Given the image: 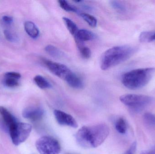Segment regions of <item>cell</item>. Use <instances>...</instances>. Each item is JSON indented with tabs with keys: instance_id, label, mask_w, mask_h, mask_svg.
<instances>
[{
	"instance_id": "484cf974",
	"label": "cell",
	"mask_w": 155,
	"mask_h": 154,
	"mask_svg": "<svg viewBox=\"0 0 155 154\" xmlns=\"http://www.w3.org/2000/svg\"><path fill=\"white\" fill-rule=\"evenodd\" d=\"M137 147V143L136 142H134L130 146L129 148L123 154H136Z\"/></svg>"
},
{
	"instance_id": "8fae6325",
	"label": "cell",
	"mask_w": 155,
	"mask_h": 154,
	"mask_svg": "<svg viewBox=\"0 0 155 154\" xmlns=\"http://www.w3.org/2000/svg\"><path fill=\"white\" fill-rule=\"evenodd\" d=\"M94 34L92 32L84 29L78 30L75 36L76 42H82L92 40L95 38Z\"/></svg>"
},
{
	"instance_id": "5bb4252c",
	"label": "cell",
	"mask_w": 155,
	"mask_h": 154,
	"mask_svg": "<svg viewBox=\"0 0 155 154\" xmlns=\"http://www.w3.org/2000/svg\"><path fill=\"white\" fill-rule=\"evenodd\" d=\"M34 80L36 85L41 89H46L51 87L50 82L43 76L37 75L34 78Z\"/></svg>"
},
{
	"instance_id": "ffe728a7",
	"label": "cell",
	"mask_w": 155,
	"mask_h": 154,
	"mask_svg": "<svg viewBox=\"0 0 155 154\" xmlns=\"http://www.w3.org/2000/svg\"><path fill=\"white\" fill-rule=\"evenodd\" d=\"M58 2L61 8L66 11L75 12L77 11V8L73 5L70 4L67 1L61 0V1H59Z\"/></svg>"
},
{
	"instance_id": "8992f818",
	"label": "cell",
	"mask_w": 155,
	"mask_h": 154,
	"mask_svg": "<svg viewBox=\"0 0 155 154\" xmlns=\"http://www.w3.org/2000/svg\"><path fill=\"white\" fill-rule=\"evenodd\" d=\"M35 147L40 154H60L61 146L60 143L54 137H41L36 141Z\"/></svg>"
},
{
	"instance_id": "2e32d148",
	"label": "cell",
	"mask_w": 155,
	"mask_h": 154,
	"mask_svg": "<svg viewBox=\"0 0 155 154\" xmlns=\"http://www.w3.org/2000/svg\"><path fill=\"white\" fill-rule=\"evenodd\" d=\"M115 126L119 134H125L127 131V124L125 119L123 118H119L116 121Z\"/></svg>"
},
{
	"instance_id": "30bf717a",
	"label": "cell",
	"mask_w": 155,
	"mask_h": 154,
	"mask_svg": "<svg viewBox=\"0 0 155 154\" xmlns=\"http://www.w3.org/2000/svg\"><path fill=\"white\" fill-rule=\"evenodd\" d=\"M0 115L8 130L13 127L17 122L15 117L3 106H0Z\"/></svg>"
},
{
	"instance_id": "44dd1931",
	"label": "cell",
	"mask_w": 155,
	"mask_h": 154,
	"mask_svg": "<svg viewBox=\"0 0 155 154\" xmlns=\"http://www.w3.org/2000/svg\"><path fill=\"white\" fill-rule=\"evenodd\" d=\"M143 119L147 124L155 127V115L151 113H146L144 115Z\"/></svg>"
},
{
	"instance_id": "3957f363",
	"label": "cell",
	"mask_w": 155,
	"mask_h": 154,
	"mask_svg": "<svg viewBox=\"0 0 155 154\" xmlns=\"http://www.w3.org/2000/svg\"><path fill=\"white\" fill-rule=\"evenodd\" d=\"M155 72L153 68L133 70L122 76V82L124 86L132 90L139 89L147 85Z\"/></svg>"
},
{
	"instance_id": "d4e9b609",
	"label": "cell",
	"mask_w": 155,
	"mask_h": 154,
	"mask_svg": "<svg viewBox=\"0 0 155 154\" xmlns=\"http://www.w3.org/2000/svg\"><path fill=\"white\" fill-rule=\"evenodd\" d=\"M4 34L6 39L9 41L11 42H15L17 40V37L8 30H5L4 31Z\"/></svg>"
},
{
	"instance_id": "83f0119b",
	"label": "cell",
	"mask_w": 155,
	"mask_h": 154,
	"mask_svg": "<svg viewBox=\"0 0 155 154\" xmlns=\"http://www.w3.org/2000/svg\"><path fill=\"white\" fill-rule=\"evenodd\" d=\"M2 20L5 23L7 24H10L12 23L13 21V19L12 17L6 16V15H5L2 17Z\"/></svg>"
},
{
	"instance_id": "cb8c5ba5",
	"label": "cell",
	"mask_w": 155,
	"mask_h": 154,
	"mask_svg": "<svg viewBox=\"0 0 155 154\" xmlns=\"http://www.w3.org/2000/svg\"><path fill=\"white\" fill-rule=\"evenodd\" d=\"M4 83L5 85L8 87H14L19 85L18 80L12 78L5 77Z\"/></svg>"
},
{
	"instance_id": "f1b7e54d",
	"label": "cell",
	"mask_w": 155,
	"mask_h": 154,
	"mask_svg": "<svg viewBox=\"0 0 155 154\" xmlns=\"http://www.w3.org/2000/svg\"><path fill=\"white\" fill-rule=\"evenodd\" d=\"M140 154H155V149L149 151H143Z\"/></svg>"
},
{
	"instance_id": "ac0fdd59",
	"label": "cell",
	"mask_w": 155,
	"mask_h": 154,
	"mask_svg": "<svg viewBox=\"0 0 155 154\" xmlns=\"http://www.w3.org/2000/svg\"><path fill=\"white\" fill-rule=\"evenodd\" d=\"M80 16L89 26L93 28L96 27L97 21L95 17L87 13H81Z\"/></svg>"
},
{
	"instance_id": "d6986e66",
	"label": "cell",
	"mask_w": 155,
	"mask_h": 154,
	"mask_svg": "<svg viewBox=\"0 0 155 154\" xmlns=\"http://www.w3.org/2000/svg\"><path fill=\"white\" fill-rule=\"evenodd\" d=\"M80 54L85 59H88L91 57V50L88 47L84 46L81 42H77Z\"/></svg>"
},
{
	"instance_id": "9c48e42d",
	"label": "cell",
	"mask_w": 155,
	"mask_h": 154,
	"mask_svg": "<svg viewBox=\"0 0 155 154\" xmlns=\"http://www.w3.org/2000/svg\"><path fill=\"white\" fill-rule=\"evenodd\" d=\"M44 114V110L39 107H29L23 110L22 115L28 120L37 121L43 117Z\"/></svg>"
},
{
	"instance_id": "4316f807",
	"label": "cell",
	"mask_w": 155,
	"mask_h": 154,
	"mask_svg": "<svg viewBox=\"0 0 155 154\" xmlns=\"http://www.w3.org/2000/svg\"><path fill=\"white\" fill-rule=\"evenodd\" d=\"M5 77L19 79L21 77L20 73L16 72H8L5 74Z\"/></svg>"
},
{
	"instance_id": "6da1fadb",
	"label": "cell",
	"mask_w": 155,
	"mask_h": 154,
	"mask_svg": "<svg viewBox=\"0 0 155 154\" xmlns=\"http://www.w3.org/2000/svg\"><path fill=\"white\" fill-rule=\"evenodd\" d=\"M110 129L107 124H99L83 126L78 131L75 139L78 144L84 149H93L100 146L107 138Z\"/></svg>"
},
{
	"instance_id": "9a60e30c",
	"label": "cell",
	"mask_w": 155,
	"mask_h": 154,
	"mask_svg": "<svg viewBox=\"0 0 155 154\" xmlns=\"http://www.w3.org/2000/svg\"><path fill=\"white\" fill-rule=\"evenodd\" d=\"M63 20L70 33L75 37L78 30L77 25L74 22L67 17H63Z\"/></svg>"
},
{
	"instance_id": "277c9868",
	"label": "cell",
	"mask_w": 155,
	"mask_h": 154,
	"mask_svg": "<svg viewBox=\"0 0 155 154\" xmlns=\"http://www.w3.org/2000/svg\"><path fill=\"white\" fill-rule=\"evenodd\" d=\"M120 101L132 109L139 110L152 103L153 98L149 96L136 94H126L120 97Z\"/></svg>"
},
{
	"instance_id": "52a82bcc",
	"label": "cell",
	"mask_w": 155,
	"mask_h": 154,
	"mask_svg": "<svg viewBox=\"0 0 155 154\" xmlns=\"http://www.w3.org/2000/svg\"><path fill=\"white\" fill-rule=\"evenodd\" d=\"M43 61L51 73L65 81L73 73L69 68L63 64L46 59H44Z\"/></svg>"
},
{
	"instance_id": "e0dca14e",
	"label": "cell",
	"mask_w": 155,
	"mask_h": 154,
	"mask_svg": "<svg viewBox=\"0 0 155 154\" xmlns=\"http://www.w3.org/2000/svg\"><path fill=\"white\" fill-rule=\"evenodd\" d=\"M45 50L49 55L54 58H60L62 55L61 52L53 45H47L45 47Z\"/></svg>"
},
{
	"instance_id": "7402d4cb",
	"label": "cell",
	"mask_w": 155,
	"mask_h": 154,
	"mask_svg": "<svg viewBox=\"0 0 155 154\" xmlns=\"http://www.w3.org/2000/svg\"><path fill=\"white\" fill-rule=\"evenodd\" d=\"M153 33V31H144L141 33L139 36V41L140 42H150Z\"/></svg>"
},
{
	"instance_id": "4fadbf2b",
	"label": "cell",
	"mask_w": 155,
	"mask_h": 154,
	"mask_svg": "<svg viewBox=\"0 0 155 154\" xmlns=\"http://www.w3.org/2000/svg\"><path fill=\"white\" fill-rule=\"evenodd\" d=\"M65 81L70 87L73 88L80 89L84 87V83L82 80L74 72Z\"/></svg>"
},
{
	"instance_id": "7a4b0ae2",
	"label": "cell",
	"mask_w": 155,
	"mask_h": 154,
	"mask_svg": "<svg viewBox=\"0 0 155 154\" xmlns=\"http://www.w3.org/2000/svg\"><path fill=\"white\" fill-rule=\"evenodd\" d=\"M137 51V48L130 45L115 46L106 51L102 55L101 68L106 71L131 58Z\"/></svg>"
},
{
	"instance_id": "f546056e",
	"label": "cell",
	"mask_w": 155,
	"mask_h": 154,
	"mask_svg": "<svg viewBox=\"0 0 155 154\" xmlns=\"http://www.w3.org/2000/svg\"><path fill=\"white\" fill-rule=\"evenodd\" d=\"M153 41H155V32H153V33L150 42Z\"/></svg>"
},
{
	"instance_id": "ba28073f",
	"label": "cell",
	"mask_w": 155,
	"mask_h": 154,
	"mask_svg": "<svg viewBox=\"0 0 155 154\" xmlns=\"http://www.w3.org/2000/svg\"><path fill=\"white\" fill-rule=\"evenodd\" d=\"M54 115L59 124L74 128L78 127L77 121L71 115L57 109L54 110Z\"/></svg>"
},
{
	"instance_id": "7c38bea8",
	"label": "cell",
	"mask_w": 155,
	"mask_h": 154,
	"mask_svg": "<svg viewBox=\"0 0 155 154\" xmlns=\"http://www.w3.org/2000/svg\"><path fill=\"white\" fill-rule=\"evenodd\" d=\"M24 28L26 33L32 39H35L39 37L40 31L35 24L28 21L24 24Z\"/></svg>"
},
{
	"instance_id": "4dcf8cb0",
	"label": "cell",
	"mask_w": 155,
	"mask_h": 154,
	"mask_svg": "<svg viewBox=\"0 0 155 154\" xmlns=\"http://www.w3.org/2000/svg\"><path fill=\"white\" fill-rule=\"evenodd\" d=\"M154 149H155V146H154Z\"/></svg>"
},
{
	"instance_id": "5b68a950",
	"label": "cell",
	"mask_w": 155,
	"mask_h": 154,
	"mask_svg": "<svg viewBox=\"0 0 155 154\" xmlns=\"http://www.w3.org/2000/svg\"><path fill=\"white\" fill-rule=\"evenodd\" d=\"M32 129V127L30 124L17 122L13 127L9 130L13 144L17 146L25 142L29 137Z\"/></svg>"
},
{
	"instance_id": "603a6c76",
	"label": "cell",
	"mask_w": 155,
	"mask_h": 154,
	"mask_svg": "<svg viewBox=\"0 0 155 154\" xmlns=\"http://www.w3.org/2000/svg\"><path fill=\"white\" fill-rule=\"evenodd\" d=\"M111 5L114 9L120 12H125L126 11L127 8L125 5L118 1H112Z\"/></svg>"
}]
</instances>
